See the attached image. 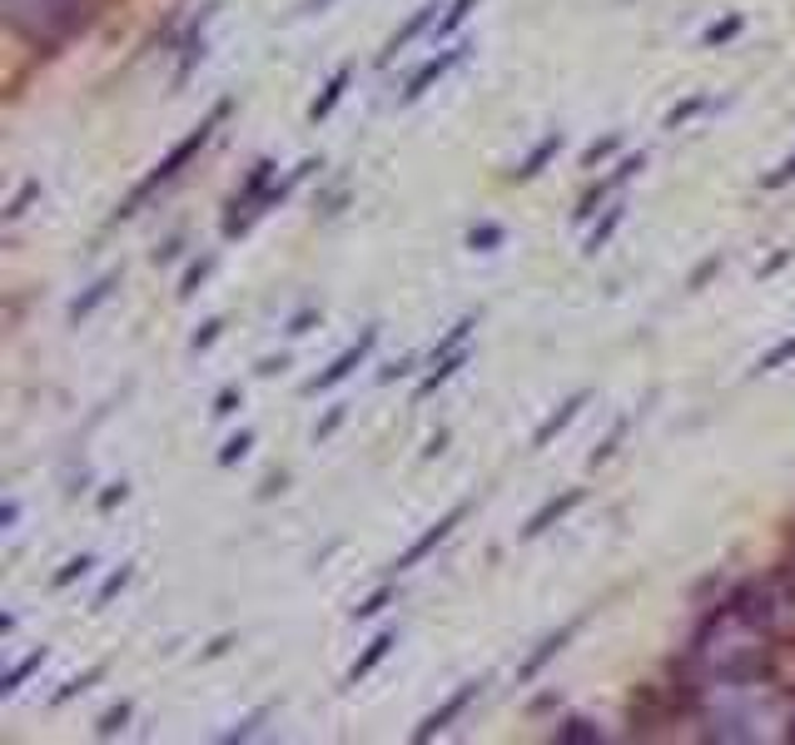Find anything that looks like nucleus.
Wrapping results in <instances>:
<instances>
[{"mask_svg":"<svg viewBox=\"0 0 795 745\" xmlns=\"http://www.w3.org/2000/svg\"><path fill=\"white\" fill-rule=\"evenodd\" d=\"M776 592L771 587H741L736 596L706 612L696 626L692 646H686V670L692 681L706 676H746V670H766L771 662V636H776Z\"/></svg>","mask_w":795,"mask_h":745,"instance_id":"f257e3e1","label":"nucleus"},{"mask_svg":"<svg viewBox=\"0 0 795 745\" xmlns=\"http://www.w3.org/2000/svg\"><path fill=\"white\" fill-rule=\"evenodd\" d=\"M692 711L706 726L712 741H766L776 726V686L766 670H746V676H706L692 681Z\"/></svg>","mask_w":795,"mask_h":745,"instance_id":"f03ea898","label":"nucleus"},{"mask_svg":"<svg viewBox=\"0 0 795 745\" xmlns=\"http://www.w3.org/2000/svg\"><path fill=\"white\" fill-rule=\"evenodd\" d=\"M314 169H318V159H304V165L289 169V179H274V175H279V165H274V159H259V165L249 169V179H244L235 195H229V205H225V239L249 234L254 219H264L269 209H279L284 199H289L294 189L314 175Z\"/></svg>","mask_w":795,"mask_h":745,"instance_id":"7ed1b4c3","label":"nucleus"},{"mask_svg":"<svg viewBox=\"0 0 795 745\" xmlns=\"http://www.w3.org/2000/svg\"><path fill=\"white\" fill-rule=\"evenodd\" d=\"M229 110H235V100H229V95H225V100H215V105H209V115H205V120H199L195 130H185V135H179V140L165 149V159H155V165H150V175H145L140 185H135L130 195L120 199V205H115L110 224H125V219H135V215H140V205H145V199H150L155 189H165L169 179H175L179 169H185L189 159L199 155V149H205L209 140H215V130H219V125L229 120Z\"/></svg>","mask_w":795,"mask_h":745,"instance_id":"20e7f679","label":"nucleus"},{"mask_svg":"<svg viewBox=\"0 0 795 745\" xmlns=\"http://www.w3.org/2000/svg\"><path fill=\"white\" fill-rule=\"evenodd\" d=\"M473 328H477V318L468 314L438 338V348H433V358H428V372L418 378V398H433V393H438L443 383H448L453 372L473 358Z\"/></svg>","mask_w":795,"mask_h":745,"instance_id":"39448f33","label":"nucleus"},{"mask_svg":"<svg viewBox=\"0 0 795 745\" xmlns=\"http://www.w3.org/2000/svg\"><path fill=\"white\" fill-rule=\"evenodd\" d=\"M642 169H646V155H642V149H636V155H622L617 165H612L607 175L597 179V185H587V195H582V199H577V209H572V224H592V219L602 215V209L612 205V199L622 195V189L632 185L636 175H642Z\"/></svg>","mask_w":795,"mask_h":745,"instance_id":"423d86ee","label":"nucleus"},{"mask_svg":"<svg viewBox=\"0 0 795 745\" xmlns=\"http://www.w3.org/2000/svg\"><path fill=\"white\" fill-rule=\"evenodd\" d=\"M473 513V503H468V497H463V503H453L448 507V513H443L438 522H433V527L428 532H418V537H413L408 542V547H403L398 552V557H394V572H413V567H418V562H428L433 557V552H438L443 547V542H448L453 537V532H458V522L463 517H468Z\"/></svg>","mask_w":795,"mask_h":745,"instance_id":"0eeeda50","label":"nucleus"},{"mask_svg":"<svg viewBox=\"0 0 795 745\" xmlns=\"http://www.w3.org/2000/svg\"><path fill=\"white\" fill-rule=\"evenodd\" d=\"M374 348H378V324H368L364 334H358V344H348L324 372H314V378L304 383V393H328V388H338V383H348L358 368L368 364V358H374Z\"/></svg>","mask_w":795,"mask_h":745,"instance_id":"6e6552de","label":"nucleus"},{"mask_svg":"<svg viewBox=\"0 0 795 745\" xmlns=\"http://www.w3.org/2000/svg\"><path fill=\"white\" fill-rule=\"evenodd\" d=\"M582 626H587V612H577V616H567V622H562V626H557V632H547V636H543V642H537V652H533V656H527V662H523V666H517V686H533V681H537V676H543V670H547V666H553V662H557V656H562V652H567V646H572V642H577V632H582Z\"/></svg>","mask_w":795,"mask_h":745,"instance_id":"1a4fd4ad","label":"nucleus"},{"mask_svg":"<svg viewBox=\"0 0 795 745\" xmlns=\"http://www.w3.org/2000/svg\"><path fill=\"white\" fill-rule=\"evenodd\" d=\"M468 50H473L468 40H453V46H443L438 56H428V60H423V66L408 74V85H403V105H418L423 95H428L433 85L443 80V74H448V70H458L463 60H468Z\"/></svg>","mask_w":795,"mask_h":745,"instance_id":"9d476101","label":"nucleus"},{"mask_svg":"<svg viewBox=\"0 0 795 745\" xmlns=\"http://www.w3.org/2000/svg\"><path fill=\"white\" fill-rule=\"evenodd\" d=\"M477 696H483V681H477V676H473V681H463V686H458V691H453V696H448V701H443V706H438V711H428V716H423V721H418V726H413V745H428L433 736H443V731H448V726H453V721H458V716H463V711H468V706H473V701H477Z\"/></svg>","mask_w":795,"mask_h":745,"instance_id":"9b49d317","label":"nucleus"},{"mask_svg":"<svg viewBox=\"0 0 795 745\" xmlns=\"http://www.w3.org/2000/svg\"><path fill=\"white\" fill-rule=\"evenodd\" d=\"M587 503V487H567V493H557V497H547L543 507H537L533 517H527V527H523V542H537L543 532H553V527H562L577 507Z\"/></svg>","mask_w":795,"mask_h":745,"instance_id":"f8f14e48","label":"nucleus"},{"mask_svg":"<svg viewBox=\"0 0 795 745\" xmlns=\"http://www.w3.org/2000/svg\"><path fill=\"white\" fill-rule=\"evenodd\" d=\"M587 403H592V393H587V388H577V393H572V398H562L557 408L547 413L543 423H537V433H533V453H543V447H553V438H562V433H567L572 423L582 418V408H587Z\"/></svg>","mask_w":795,"mask_h":745,"instance_id":"ddd939ff","label":"nucleus"},{"mask_svg":"<svg viewBox=\"0 0 795 745\" xmlns=\"http://www.w3.org/2000/svg\"><path fill=\"white\" fill-rule=\"evenodd\" d=\"M438 10H448V6H443V0H423V6H418V10H413V16H408V20H403V26L394 30V36H388V46H384V56H378V60H384V66H388V60H394V56H398V50H408V46H413V40H418V36H423V30H428V26H433V20H443V16H438Z\"/></svg>","mask_w":795,"mask_h":745,"instance_id":"4468645a","label":"nucleus"},{"mask_svg":"<svg viewBox=\"0 0 795 745\" xmlns=\"http://www.w3.org/2000/svg\"><path fill=\"white\" fill-rule=\"evenodd\" d=\"M562 145H567V135H562V130H547L543 140H537V145L523 155V165L507 169V185H527V179H537V175H543V169L557 159V149H562Z\"/></svg>","mask_w":795,"mask_h":745,"instance_id":"2eb2a0df","label":"nucleus"},{"mask_svg":"<svg viewBox=\"0 0 795 745\" xmlns=\"http://www.w3.org/2000/svg\"><path fill=\"white\" fill-rule=\"evenodd\" d=\"M348 85H354V66H348V60H344V66H338V70H334V74H328V80H324V90L314 95V105H309V125H324L328 115H334L338 105H344Z\"/></svg>","mask_w":795,"mask_h":745,"instance_id":"dca6fc26","label":"nucleus"},{"mask_svg":"<svg viewBox=\"0 0 795 745\" xmlns=\"http://www.w3.org/2000/svg\"><path fill=\"white\" fill-rule=\"evenodd\" d=\"M394 646H398V632H378V636H374V642H368V646H364V656H358V662H354V666H348V676H344V686H358V681H368V676H374V670H378V666H384V662H388V652H394Z\"/></svg>","mask_w":795,"mask_h":745,"instance_id":"f3484780","label":"nucleus"},{"mask_svg":"<svg viewBox=\"0 0 795 745\" xmlns=\"http://www.w3.org/2000/svg\"><path fill=\"white\" fill-rule=\"evenodd\" d=\"M622 224H627V199H612V205L602 209V219L587 229V239H582V254H587V259H592V254H602V249L612 244V234L622 229Z\"/></svg>","mask_w":795,"mask_h":745,"instance_id":"a211bd4d","label":"nucleus"},{"mask_svg":"<svg viewBox=\"0 0 795 745\" xmlns=\"http://www.w3.org/2000/svg\"><path fill=\"white\" fill-rule=\"evenodd\" d=\"M115 284H120V274H100V279H95V284H90V289H85V294L76 298V304H70V314H66V318H70V324H76V328H80V324H85V318H90V314H95V308H100V304H105V298H110V294H115Z\"/></svg>","mask_w":795,"mask_h":745,"instance_id":"6ab92c4d","label":"nucleus"},{"mask_svg":"<svg viewBox=\"0 0 795 745\" xmlns=\"http://www.w3.org/2000/svg\"><path fill=\"white\" fill-rule=\"evenodd\" d=\"M46 662H50V646H36V652H30V656H20V662H16V666H10V670H6V676H0V696H6V701H10V696H16V691H20V686H26V681H30V676H36V670H40V666H46Z\"/></svg>","mask_w":795,"mask_h":745,"instance_id":"aec40b11","label":"nucleus"},{"mask_svg":"<svg viewBox=\"0 0 795 745\" xmlns=\"http://www.w3.org/2000/svg\"><path fill=\"white\" fill-rule=\"evenodd\" d=\"M553 741L557 745H597V741H607V731H602L597 721H587V716H572V721H562V726L553 731Z\"/></svg>","mask_w":795,"mask_h":745,"instance_id":"412c9836","label":"nucleus"},{"mask_svg":"<svg viewBox=\"0 0 795 745\" xmlns=\"http://www.w3.org/2000/svg\"><path fill=\"white\" fill-rule=\"evenodd\" d=\"M483 6V0H448V10H443V20H438V40H453L463 26L473 20V10Z\"/></svg>","mask_w":795,"mask_h":745,"instance_id":"4be33fe9","label":"nucleus"},{"mask_svg":"<svg viewBox=\"0 0 795 745\" xmlns=\"http://www.w3.org/2000/svg\"><path fill=\"white\" fill-rule=\"evenodd\" d=\"M130 577H135V567H130V562H120V567H115V572H110V577H105V582H100V592H95V602H90V612H105V606H110V602H115V596H120L125 587H130Z\"/></svg>","mask_w":795,"mask_h":745,"instance_id":"5701e85b","label":"nucleus"},{"mask_svg":"<svg viewBox=\"0 0 795 745\" xmlns=\"http://www.w3.org/2000/svg\"><path fill=\"white\" fill-rule=\"evenodd\" d=\"M786 364H795V334H786L781 344H771L766 354L756 358V368H751V372H756V378H766V372H776V368H786Z\"/></svg>","mask_w":795,"mask_h":745,"instance_id":"b1692460","label":"nucleus"},{"mask_svg":"<svg viewBox=\"0 0 795 745\" xmlns=\"http://www.w3.org/2000/svg\"><path fill=\"white\" fill-rule=\"evenodd\" d=\"M741 30H746V16H741V10H731L726 20H716V26H706L702 46H706V50H721V46H731V40H736Z\"/></svg>","mask_w":795,"mask_h":745,"instance_id":"393cba45","label":"nucleus"},{"mask_svg":"<svg viewBox=\"0 0 795 745\" xmlns=\"http://www.w3.org/2000/svg\"><path fill=\"white\" fill-rule=\"evenodd\" d=\"M130 716H135V701H120V706H110L100 721H95V741H115L125 726H130Z\"/></svg>","mask_w":795,"mask_h":745,"instance_id":"a878e982","label":"nucleus"},{"mask_svg":"<svg viewBox=\"0 0 795 745\" xmlns=\"http://www.w3.org/2000/svg\"><path fill=\"white\" fill-rule=\"evenodd\" d=\"M215 264H219V254H205V259H195L185 269V279H179V298H195L199 289L209 284V274H215Z\"/></svg>","mask_w":795,"mask_h":745,"instance_id":"bb28decb","label":"nucleus"},{"mask_svg":"<svg viewBox=\"0 0 795 745\" xmlns=\"http://www.w3.org/2000/svg\"><path fill=\"white\" fill-rule=\"evenodd\" d=\"M706 110H712V95H686V100L666 115V130H686V125H692L696 115H706Z\"/></svg>","mask_w":795,"mask_h":745,"instance_id":"cd10ccee","label":"nucleus"},{"mask_svg":"<svg viewBox=\"0 0 795 745\" xmlns=\"http://www.w3.org/2000/svg\"><path fill=\"white\" fill-rule=\"evenodd\" d=\"M105 670H110V666H105V662H95L90 670H80V676H70V681H66V686H60V691H56V696H50V706H66V701H70V696H80V691H90V686H95V681H100V676H105Z\"/></svg>","mask_w":795,"mask_h":745,"instance_id":"c85d7f7f","label":"nucleus"},{"mask_svg":"<svg viewBox=\"0 0 795 745\" xmlns=\"http://www.w3.org/2000/svg\"><path fill=\"white\" fill-rule=\"evenodd\" d=\"M503 239H507L503 224H477V229H468V249H473V254H493V249H503Z\"/></svg>","mask_w":795,"mask_h":745,"instance_id":"c756f323","label":"nucleus"},{"mask_svg":"<svg viewBox=\"0 0 795 745\" xmlns=\"http://www.w3.org/2000/svg\"><path fill=\"white\" fill-rule=\"evenodd\" d=\"M254 438H259L254 428H239L235 438H229L225 447H219V467H235V463H244V457H249V447H254Z\"/></svg>","mask_w":795,"mask_h":745,"instance_id":"7c9ffc66","label":"nucleus"},{"mask_svg":"<svg viewBox=\"0 0 795 745\" xmlns=\"http://www.w3.org/2000/svg\"><path fill=\"white\" fill-rule=\"evenodd\" d=\"M90 572H95V557H85V552H80V557H70L66 562V567H60L56 572V577H50V587H70V582H85V577H90Z\"/></svg>","mask_w":795,"mask_h":745,"instance_id":"2f4dec72","label":"nucleus"},{"mask_svg":"<svg viewBox=\"0 0 795 745\" xmlns=\"http://www.w3.org/2000/svg\"><path fill=\"white\" fill-rule=\"evenodd\" d=\"M394 596H398V587H394V582H384V587H378L374 596H364V602L354 606V622H368V616H378L388 602H394Z\"/></svg>","mask_w":795,"mask_h":745,"instance_id":"473e14b6","label":"nucleus"},{"mask_svg":"<svg viewBox=\"0 0 795 745\" xmlns=\"http://www.w3.org/2000/svg\"><path fill=\"white\" fill-rule=\"evenodd\" d=\"M617 149H622V130H612L607 140H597V145L587 149V155H582V169H597V165H607V159L617 155Z\"/></svg>","mask_w":795,"mask_h":745,"instance_id":"72a5a7b5","label":"nucleus"},{"mask_svg":"<svg viewBox=\"0 0 795 745\" xmlns=\"http://www.w3.org/2000/svg\"><path fill=\"white\" fill-rule=\"evenodd\" d=\"M264 716H269V706H254L249 716L239 721L235 731H225V745H239V741H249V736H259V726H264Z\"/></svg>","mask_w":795,"mask_h":745,"instance_id":"f704fd0d","label":"nucleus"},{"mask_svg":"<svg viewBox=\"0 0 795 745\" xmlns=\"http://www.w3.org/2000/svg\"><path fill=\"white\" fill-rule=\"evenodd\" d=\"M627 428H632V418H617V423H612V433H607V438H602V447H597V453H592V467H602V463H607L612 453H617V447H622V438H627Z\"/></svg>","mask_w":795,"mask_h":745,"instance_id":"c9c22d12","label":"nucleus"},{"mask_svg":"<svg viewBox=\"0 0 795 745\" xmlns=\"http://www.w3.org/2000/svg\"><path fill=\"white\" fill-rule=\"evenodd\" d=\"M344 418H348V403H334V408H328V418L314 428V443H328V438H334V433L344 428Z\"/></svg>","mask_w":795,"mask_h":745,"instance_id":"e433bc0d","label":"nucleus"},{"mask_svg":"<svg viewBox=\"0 0 795 745\" xmlns=\"http://www.w3.org/2000/svg\"><path fill=\"white\" fill-rule=\"evenodd\" d=\"M219 334H225V318H205V324L195 328V338H189V348H209V344H219Z\"/></svg>","mask_w":795,"mask_h":745,"instance_id":"4c0bfd02","label":"nucleus"},{"mask_svg":"<svg viewBox=\"0 0 795 745\" xmlns=\"http://www.w3.org/2000/svg\"><path fill=\"white\" fill-rule=\"evenodd\" d=\"M36 195H40V179H26V185H20V189H16V199H10V209H6V219H10V224H16L20 215H26V205H30V199H36Z\"/></svg>","mask_w":795,"mask_h":745,"instance_id":"58836bf2","label":"nucleus"},{"mask_svg":"<svg viewBox=\"0 0 795 745\" xmlns=\"http://www.w3.org/2000/svg\"><path fill=\"white\" fill-rule=\"evenodd\" d=\"M791 179H795V149H791V155H786V159H781V165H776V169H771V175H766V179H761V189H786V185H791Z\"/></svg>","mask_w":795,"mask_h":745,"instance_id":"ea45409f","label":"nucleus"},{"mask_svg":"<svg viewBox=\"0 0 795 745\" xmlns=\"http://www.w3.org/2000/svg\"><path fill=\"white\" fill-rule=\"evenodd\" d=\"M125 497H130V487H125V483H110V487H105V493H100V513H110V507H120Z\"/></svg>","mask_w":795,"mask_h":745,"instance_id":"a19ab883","label":"nucleus"},{"mask_svg":"<svg viewBox=\"0 0 795 745\" xmlns=\"http://www.w3.org/2000/svg\"><path fill=\"white\" fill-rule=\"evenodd\" d=\"M239 388H225V393H219V398H215V418H229V413H235L239 408Z\"/></svg>","mask_w":795,"mask_h":745,"instance_id":"79ce46f5","label":"nucleus"},{"mask_svg":"<svg viewBox=\"0 0 795 745\" xmlns=\"http://www.w3.org/2000/svg\"><path fill=\"white\" fill-rule=\"evenodd\" d=\"M716 269H721V254H712V259H706V264H702V269H696V274H692V289H702V284H706V279H712V274H716Z\"/></svg>","mask_w":795,"mask_h":745,"instance_id":"37998d69","label":"nucleus"},{"mask_svg":"<svg viewBox=\"0 0 795 745\" xmlns=\"http://www.w3.org/2000/svg\"><path fill=\"white\" fill-rule=\"evenodd\" d=\"M309 324H314V308H299V314H294V324H289V334H294V338L309 334Z\"/></svg>","mask_w":795,"mask_h":745,"instance_id":"c03bdc74","label":"nucleus"},{"mask_svg":"<svg viewBox=\"0 0 795 745\" xmlns=\"http://www.w3.org/2000/svg\"><path fill=\"white\" fill-rule=\"evenodd\" d=\"M791 259H795V249H781V254H776V259H771V264H766V269H761V274H776V269H786V264H791Z\"/></svg>","mask_w":795,"mask_h":745,"instance_id":"a18cd8bd","label":"nucleus"},{"mask_svg":"<svg viewBox=\"0 0 795 745\" xmlns=\"http://www.w3.org/2000/svg\"><path fill=\"white\" fill-rule=\"evenodd\" d=\"M443 443H448V433H433L428 447H423V457H438V453H443Z\"/></svg>","mask_w":795,"mask_h":745,"instance_id":"49530a36","label":"nucleus"},{"mask_svg":"<svg viewBox=\"0 0 795 745\" xmlns=\"http://www.w3.org/2000/svg\"><path fill=\"white\" fill-rule=\"evenodd\" d=\"M175 254H179V239H169L165 249H155V264H169V259H175Z\"/></svg>","mask_w":795,"mask_h":745,"instance_id":"de8ad7c7","label":"nucleus"},{"mask_svg":"<svg viewBox=\"0 0 795 745\" xmlns=\"http://www.w3.org/2000/svg\"><path fill=\"white\" fill-rule=\"evenodd\" d=\"M16 517H20V503L16 497H6V527H16Z\"/></svg>","mask_w":795,"mask_h":745,"instance_id":"09e8293b","label":"nucleus"},{"mask_svg":"<svg viewBox=\"0 0 795 745\" xmlns=\"http://www.w3.org/2000/svg\"><path fill=\"white\" fill-rule=\"evenodd\" d=\"M334 6V0H304V10H309V16H318V10H328Z\"/></svg>","mask_w":795,"mask_h":745,"instance_id":"8fccbe9b","label":"nucleus"},{"mask_svg":"<svg viewBox=\"0 0 795 745\" xmlns=\"http://www.w3.org/2000/svg\"><path fill=\"white\" fill-rule=\"evenodd\" d=\"M786 741H795V711L786 716Z\"/></svg>","mask_w":795,"mask_h":745,"instance_id":"3c124183","label":"nucleus"}]
</instances>
